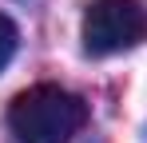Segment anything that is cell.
<instances>
[{
	"label": "cell",
	"mask_w": 147,
	"mask_h": 143,
	"mask_svg": "<svg viewBox=\"0 0 147 143\" xmlns=\"http://www.w3.org/2000/svg\"><path fill=\"white\" fill-rule=\"evenodd\" d=\"M147 36V12L139 0H92L84 12V52L115 56Z\"/></svg>",
	"instance_id": "2"
},
{
	"label": "cell",
	"mask_w": 147,
	"mask_h": 143,
	"mask_svg": "<svg viewBox=\"0 0 147 143\" xmlns=\"http://www.w3.org/2000/svg\"><path fill=\"white\" fill-rule=\"evenodd\" d=\"M16 40H20L16 36V24L8 20V16H0V72L8 68V60L16 56Z\"/></svg>",
	"instance_id": "3"
},
{
	"label": "cell",
	"mask_w": 147,
	"mask_h": 143,
	"mask_svg": "<svg viewBox=\"0 0 147 143\" xmlns=\"http://www.w3.org/2000/svg\"><path fill=\"white\" fill-rule=\"evenodd\" d=\"M88 123V103L56 84H36L12 99L8 127L16 143H68Z\"/></svg>",
	"instance_id": "1"
}]
</instances>
